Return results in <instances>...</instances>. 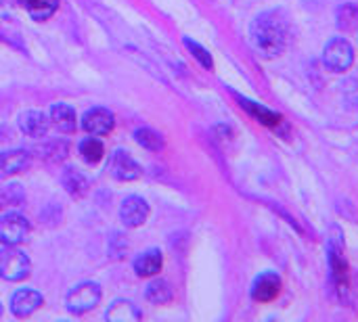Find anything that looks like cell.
<instances>
[{
    "instance_id": "7",
    "label": "cell",
    "mask_w": 358,
    "mask_h": 322,
    "mask_svg": "<svg viewBox=\"0 0 358 322\" xmlns=\"http://www.w3.org/2000/svg\"><path fill=\"white\" fill-rule=\"evenodd\" d=\"M149 218V205L143 197L138 195H130L122 201L120 207V220L124 222V226L128 228H136L141 224H145V220Z\"/></svg>"
},
{
    "instance_id": "15",
    "label": "cell",
    "mask_w": 358,
    "mask_h": 322,
    "mask_svg": "<svg viewBox=\"0 0 358 322\" xmlns=\"http://www.w3.org/2000/svg\"><path fill=\"white\" fill-rule=\"evenodd\" d=\"M105 319L109 322H136L143 319V314H141V310H138L134 304H130L128 300H115V302L109 306Z\"/></svg>"
},
{
    "instance_id": "10",
    "label": "cell",
    "mask_w": 358,
    "mask_h": 322,
    "mask_svg": "<svg viewBox=\"0 0 358 322\" xmlns=\"http://www.w3.org/2000/svg\"><path fill=\"white\" fill-rule=\"evenodd\" d=\"M279 293H281V279L271 272L258 277L252 287V298L258 304H271L279 298Z\"/></svg>"
},
{
    "instance_id": "5",
    "label": "cell",
    "mask_w": 358,
    "mask_h": 322,
    "mask_svg": "<svg viewBox=\"0 0 358 322\" xmlns=\"http://www.w3.org/2000/svg\"><path fill=\"white\" fill-rule=\"evenodd\" d=\"M29 237V222L21 214L13 212L0 218V243L4 245H19L25 243Z\"/></svg>"
},
{
    "instance_id": "22",
    "label": "cell",
    "mask_w": 358,
    "mask_h": 322,
    "mask_svg": "<svg viewBox=\"0 0 358 322\" xmlns=\"http://www.w3.org/2000/svg\"><path fill=\"white\" fill-rule=\"evenodd\" d=\"M80 155L88 163H99L105 155V147L99 138H86L80 142Z\"/></svg>"
},
{
    "instance_id": "2",
    "label": "cell",
    "mask_w": 358,
    "mask_h": 322,
    "mask_svg": "<svg viewBox=\"0 0 358 322\" xmlns=\"http://www.w3.org/2000/svg\"><path fill=\"white\" fill-rule=\"evenodd\" d=\"M29 258L21 249H17V245H6L4 249H0V277L4 281H23L29 277Z\"/></svg>"
},
{
    "instance_id": "12",
    "label": "cell",
    "mask_w": 358,
    "mask_h": 322,
    "mask_svg": "<svg viewBox=\"0 0 358 322\" xmlns=\"http://www.w3.org/2000/svg\"><path fill=\"white\" fill-rule=\"evenodd\" d=\"M27 166H29V155L23 149H13V151L0 153V178L19 174L23 170H27Z\"/></svg>"
},
{
    "instance_id": "16",
    "label": "cell",
    "mask_w": 358,
    "mask_h": 322,
    "mask_svg": "<svg viewBox=\"0 0 358 322\" xmlns=\"http://www.w3.org/2000/svg\"><path fill=\"white\" fill-rule=\"evenodd\" d=\"M50 122H52V126L59 130V132H73L76 130V111L69 107V105H65V103H59V105H52V109H50Z\"/></svg>"
},
{
    "instance_id": "17",
    "label": "cell",
    "mask_w": 358,
    "mask_h": 322,
    "mask_svg": "<svg viewBox=\"0 0 358 322\" xmlns=\"http://www.w3.org/2000/svg\"><path fill=\"white\" fill-rule=\"evenodd\" d=\"M23 6L36 21H46L59 8V0H23Z\"/></svg>"
},
{
    "instance_id": "13",
    "label": "cell",
    "mask_w": 358,
    "mask_h": 322,
    "mask_svg": "<svg viewBox=\"0 0 358 322\" xmlns=\"http://www.w3.org/2000/svg\"><path fill=\"white\" fill-rule=\"evenodd\" d=\"M237 98H239L241 107H243L250 115H254L260 124H264V126H268V128H273V130H279V128L283 126V117H281L279 113L266 109L264 105L252 103V101H248V98H241V96H237Z\"/></svg>"
},
{
    "instance_id": "4",
    "label": "cell",
    "mask_w": 358,
    "mask_h": 322,
    "mask_svg": "<svg viewBox=\"0 0 358 322\" xmlns=\"http://www.w3.org/2000/svg\"><path fill=\"white\" fill-rule=\"evenodd\" d=\"M101 298H103V293H101V287L96 283H80L67 293L65 308L71 314H86L99 306Z\"/></svg>"
},
{
    "instance_id": "23",
    "label": "cell",
    "mask_w": 358,
    "mask_h": 322,
    "mask_svg": "<svg viewBox=\"0 0 358 322\" xmlns=\"http://www.w3.org/2000/svg\"><path fill=\"white\" fill-rule=\"evenodd\" d=\"M23 201V189L19 184H6L0 186V210L19 205Z\"/></svg>"
},
{
    "instance_id": "18",
    "label": "cell",
    "mask_w": 358,
    "mask_h": 322,
    "mask_svg": "<svg viewBox=\"0 0 358 322\" xmlns=\"http://www.w3.org/2000/svg\"><path fill=\"white\" fill-rule=\"evenodd\" d=\"M61 180H63L65 191H67L69 195H73V197H82V195L88 191V180H86L84 174H80L76 168L65 170V174H63Z\"/></svg>"
},
{
    "instance_id": "14",
    "label": "cell",
    "mask_w": 358,
    "mask_h": 322,
    "mask_svg": "<svg viewBox=\"0 0 358 322\" xmlns=\"http://www.w3.org/2000/svg\"><path fill=\"white\" fill-rule=\"evenodd\" d=\"M164 266V256L159 249H149L134 260V270L138 277H155Z\"/></svg>"
},
{
    "instance_id": "3",
    "label": "cell",
    "mask_w": 358,
    "mask_h": 322,
    "mask_svg": "<svg viewBox=\"0 0 358 322\" xmlns=\"http://www.w3.org/2000/svg\"><path fill=\"white\" fill-rule=\"evenodd\" d=\"M323 63L334 73H344L355 63V48L346 38H334L323 50Z\"/></svg>"
},
{
    "instance_id": "1",
    "label": "cell",
    "mask_w": 358,
    "mask_h": 322,
    "mask_svg": "<svg viewBox=\"0 0 358 322\" xmlns=\"http://www.w3.org/2000/svg\"><path fill=\"white\" fill-rule=\"evenodd\" d=\"M254 46L268 59L281 54L289 42V23L281 10H266L252 23Z\"/></svg>"
},
{
    "instance_id": "21",
    "label": "cell",
    "mask_w": 358,
    "mask_h": 322,
    "mask_svg": "<svg viewBox=\"0 0 358 322\" xmlns=\"http://www.w3.org/2000/svg\"><path fill=\"white\" fill-rule=\"evenodd\" d=\"M336 21H338V27L344 29V31H352L358 27V4L355 2H348V4H342L338 8V15H336Z\"/></svg>"
},
{
    "instance_id": "6",
    "label": "cell",
    "mask_w": 358,
    "mask_h": 322,
    "mask_svg": "<svg viewBox=\"0 0 358 322\" xmlns=\"http://www.w3.org/2000/svg\"><path fill=\"white\" fill-rule=\"evenodd\" d=\"M115 126V117L109 109L105 107H94L88 109L82 117V128L84 132L92 134V136H105L113 130Z\"/></svg>"
},
{
    "instance_id": "25",
    "label": "cell",
    "mask_w": 358,
    "mask_h": 322,
    "mask_svg": "<svg viewBox=\"0 0 358 322\" xmlns=\"http://www.w3.org/2000/svg\"><path fill=\"white\" fill-rule=\"evenodd\" d=\"M0 314H2V306H0Z\"/></svg>"
},
{
    "instance_id": "19",
    "label": "cell",
    "mask_w": 358,
    "mask_h": 322,
    "mask_svg": "<svg viewBox=\"0 0 358 322\" xmlns=\"http://www.w3.org/2000/svg\"><path fill=\"white\" fill-rule=\"evenodd\" d=\"M145 300L155 306H164L172 300V289L166 281H153L145 289Z\"/></svg>"
},
{
    "instance_id": "8",
    "label": "cell",
    "mask_w": 358,
    "mask_h": 322,
    "mask_svg": "<svg viewBox=\"0 0 358 322\" xmlns=\"http://www.w3.org/2000/svg\"><path fill=\"white\" fill-rule=\"evenodd\" d=\"M42 306V295L34 289H19L10 295V312L17 319L31 316Z\"/></svg>"
},
{
    "instance_id": "24",
    "label": "cell",
    "mask_w": 358,
    "mask_h": 322,
    "mask_svg": "<svg viewBox=\"0 0 358 322\" xmlns=\"http://www.w3.org/2000/svg\"><path fill=\"white\" fill-rule=\"evenodd\" d=\"M185 46L193 52V57L206 67V69H212L214 67V61H212V57H210V52L203 48V46H199L197 42H193V40H189V38H185Z\"/></svg>"
},
{
    "instance_id": "11",
    "label": "cell",
    "mask_w": 358,
    "mask_h": 322,
    "mask_svg": "<svg viewBox=\"0 0 358 322\" xmlns=\"http://www.w3.org/2000/svg\"><path fill=\"white\" fill-rule=\"evenodd\" d=\"M19 128H21V132L23 134H27V136H31V138H42V136H46L48 134V130H50V117L46 115V113H42V111H25V113H21V117H19Z\"/></svg>"
},
{
    "instance_id": "9",
    "label": "cell",
    "mask_w": 358,
    "mask_h": 322,
    "mask_svg": "<svg viewBox=\"0 0 358 322\" xmlns=\"http://www.w3.org/2000/svg\"><path fill=\"white\" fill-rule=\"evenodd\" d=\"M143 170L141 166L128 155V151L124 149H117L111 157V176L117 178V180H124V182H130V180H136L141 178Z\"/></svg>"
},
{
    "instance_id": "20",
    "label": "cell",
    "mask_w": 358,
    "mask_h": 322,
    "mask_svg": "<svg viewBox=\"0 0 358 322\" xmlns=\"http://www.w3.org/2000/svg\"><path fill=\"white\" fill-rule=\"evenodd\" d=\"M134 138H136V142H138L141 147H145L147 151H153V153H157V151H162V149L166 147L164 136H162L159 132L151 130V128H138V130L134 132Z\"/></svg>"
}]
</instances>
